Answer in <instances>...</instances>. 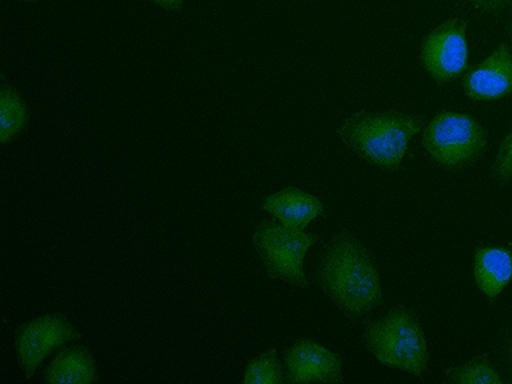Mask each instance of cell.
I'll return each instance as SVG.
<instances>
[{
    "instance_id": "obj_1",
    "label": "cell",
    "mask_w": 512,
    "mask_h": 384,
    "mask_svg": "<svg viewBox=\"0 0 512 384\" xmlns=\"http://www.w3.org/2000/svg\"><path fill=\"white\" fill-rule=\"evenodd\" d=\"M316 276L325 295L351 319L367 316L383 304L380 274L372 253L349 232H340L328 242Z\"/></svg>"
},
{
    "instance_id": "obj_2",
    "label": "cell",
    "mask_w": 512,
    "mask_h": 384,
    "mask_svg": "<svg viewBox=\"0 0 512 384\" xmlns=\"http://www.w3.org/2000/svg\"><path fill=\"white\" fill-rule=\"evenodd\" d=\"M426 124V117L399 111H360L344 120L341 141L375 167L396 172L407 154L408 141Z\"/></svg>"
},
{
    "instance_id": "obj_3",
    "label": "cell",
    "mask_w": 512,
    "mask_h": 384,
    "mask_svg": "<svg viewBox=\"0 0 512 384\" xmlns=\"http://www.w3.org/2000/svg\"><path fill=\"white\" fill-rule=\"evenodd\" d=\"M364 344L375 359L388 367L418 378L428 370V341L420 317L407 306L397 304L383 319L367 322Z\"/></svg>"
},
{
    "instance_id": "obj_4",
    "label": "cell",
    "mask_w": 512,
    "mask_h": 384,
    "mask_svg": "<svg viewBox=\"0 0 512 384\" xmlns=\"http://www.w3.org/2000/svg\"><path fill=\"white\" fill-rule=\"evenodd\" d=\"M488 135L469 114L442 111L424 128L423 146L439 167L460 172L484 156Z\"/></svg>"
},
{
    "instance_id": "obj_5",
    "label": "cell",
    "mask_w": 512,
    "mask_h": 384,
    "mask_svg": "<svg viewBox=\"0 0 512 384\" xmlns=\"http://www.w3.org/2000/svg\"><path fill=\"white\" fill-rule=\"evenodd\" d=\"M317 240V234L288 228L276 220L261 221L253 232V247L260 255L268 276L295 287L309 285L303 261Z\"/></svg>"
},
{
    "instance_id": "obj_6",
    "label": "cell",
    "mask_w": 512,
    "mask_h": 384,
    "mask_svg": "<svg viewBox=\"0 0 512 384\" xmlns=\"http://www.w3.org/2000/svg\"><path fill=\"white\" fill-rule=\"evenodd\" d=\"M468 24L460 18L445 21L424 37L421 63L437 84L444 85L468 69Z\"/></svg>"
},
{
    "instance_id": "obj_7",
    "label": "cell",
    "mask_w": 512,
    "mask_h": 384,
    "mask_svg": "<svg viewBox=\"0 0 512 384\" xmlns=\"http://www.w3.org/2000/svg\"><path fill=\"white\" fill-rule=\"evenodd\" d=\"M82 333L61 314H47L29 320L16 330L18 362L26 378H32L48 354L68 341L79 340Z\"/></svg>"
},
{
    "instance_id": "obj_8",
    "label": "cell",
    "mask_w": 512,
    "mask_h": 384,
    "mask_svg": "<svg viewBox=\"0 0 512 384\" xmlns=\"http://www.w3.org/2000/svg\"><path fill=\"white\" fill-rule=\"evenodd\" d=\"M285 381L290 384L341 383L343 359L322 344L301 338L285 351Z\"/></svg>"
},
{
    "instance_id": "obj_9",
    "label": "cell",
    "mask_w": 512,
    "mask_h": 384,
    "mask_svg": "<svg viewBox=\"0 0 512 384\" xmlns=\"http://www.w3.org/2000/svg\"><path fill=\"white\" fill-rule=\"evenodd\" d=\"M463 92L474 101L501 100L512 95V50L500 44L487 60L466 72L461 80Z\"/></svg>"
},
{
    "instance_id": "obj_10",
    "label": "cell",
    "mask_w": 512,
    "mask_h": 384,
    "mask_svg": "<svg viewBox=\"0 0 512 384\" xmlns=\"http://www.w3.org/2000/svg\"><path fill=\"white\" fill-rule=\"evenodd\" d=\"M261 207L280 223L298 231H303L317 216L324 215L322 202L298 188H285L274 192L263 200Z\"/></svg>"
},
{
    "instance_id": "obj_11",
    "label": "cell",
    "mask_w": 512,
    "mask_h": 384,
    "mask_svg": "<svg viewBox=\"0 0 512 384\" xmlns=\"http://www.w3.org/2000/svg\"><path fill=\"white\" fill-rule=\"evenodd\" d=\"M474 276L480 292L495 301L512 279V253L506 248H479L474 260Z\"/></svg>"
},
{
    "instance_id": "obj_12",
    "label": "cell",
    "mask_w": 512,
    "mask_h": 384,
    "mask_svg": "<svg viewBox=\"0 0 512 384\" xmlns=\"http://www.w3.org/2000/svg\"><path fill=\"white\" fill-rule=\"evenodd\" d=\"M44 380L50 384L98 383L95 359L84 346H72L58 352L45 370Z\"/></svg>"
},
{
    "instance_id": "obj_13",
    "label": "cell",
    "mask_w": 512,
    "mask_h": 384,
    "mask_svg": "<svg viewBox=\"0 0 512 384\" xmlns=\"http://www.w3.org/2000/svg\"><path fill=\"white\" fill-rule=\"evenodd\" d=\"M29 122V109L12 85L0 87V143L7 144L23 132Z\"/></svg>"
},
{
    "instance_id": "obj_14",
    "label": "cell",
    "mask_w": 512,
    "mask_h": 384,
    "mask_svg": "<svg viewBox=\"0 0 512 384\" xmlns=\"http://www.w3.org/2000/svg\"><path fill=\"white\" fill-rule=\"evenodd\" d=\"M445 378L453 384H504L503 376L488 362V354L477 356L468 364L448 367Z\"/></svg>"
},
{
    "instance_id": "obj_15",
    "label": "cell",
    "mask_w": 512,
    "mask_h": 384,
    "mask_svg": "<svg viewBox=\"0 0 512 384\" xmlns=\"http://www.w3.org/2000/svg\"><path fill=\"white\" fill-rule=\"evenodd\" d=\"M284 381L285 376L276 349H269L253 359L245 370V384H280Z\"/></svg>"
},
{
    "instance_id": "obj_16",
    "label": "cell",
    "mask_w": 512,
    "mask_h": 384,
    "mask_svg": "<svg viewBox=\"0 0 512 384\" xmlns=\"http://www.w3.org/2000/svg\"><path fill=\"white\" fill-rule=\"evenodd\" d=\"M492 176L500 184L512 180V127L508 135L501 141L500 149L492 165Z\"/></svg>"
},
{
    "instance_id": "obj_17",
    "label": "cell",
    "mask_w": 512,
    "mask_h": 384,
    "mask_svg": "<svg viewBox=\"0 0 512 384\" xmlns=\"http://www.w3.org/2000/svg\"><path fill=\"white\" fill-rule=\"evenodd\" d=\"M460 2L461 4L474 5V7L487 12L488 15L500 16L512 0H460Z\"/></svg>"
},
{
    "instance_id": "obj_18",
    "label": "cell",
    "mask_w": 512,
    "mask_h": 384,
    "mask_svg": "<svg viewBox=\"0 0 512 384\" xmlns=\"http://www.w3.org/2000/svg\"><path fill=\"white\" fill-rule=\"evenodd\" d=\"M503 351L504 367L508 368V372L512 375V330L504 338Z\"/></svg>"
},
{
    "instance_id": "obj_19",
    "label": "cell",
    "mask_w": 512,
    "mask_h": 384,
    "mask_svg": "<svg viewBox=\"0 0 512 384\" xmlns=\"http://www.w3.org/2000/svg\"><path fill=\"white\" fill-rule=\"evenodd\" d=\"M151 2L160 5V7L165 8V10L175 12V10H180V8L183 7L184 0H151Z\"/></svg>"
},
{
    "instance_id": "obj_20",
    "label": "cell",
    "mask_w": 512,
    "mask_h": 384,
    "mask_svg": "<svg viewBox=\"0 0 512 384\" xmlns=\"http://www.w3.org/2000/svg\"><path fill=\"white\" fill-rule=\"evenodd\" d=\"M508 34H509V40H511V44H509V47H511V50H512V13H511V18H509Z\"/></svg>"
},
{
    "instance_id": "obj_21",
    "label": "cell",
    "mask_w": 512,
    "mask_h": 384,
    "mask_svg": "<svg viewBox=\"0 0 512 384\" xmlns=\"http://www.w3.org/2000/svg\"><path fill=\"white\" fill-rule=\"evenodd\" d=\"M18 2H28V4H32V2H39V0H18Z\"/></svg>"
}]
</instances>
